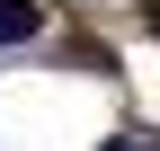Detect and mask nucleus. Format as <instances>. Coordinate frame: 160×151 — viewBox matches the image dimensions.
<instances>
[{"label":"nucleus","instance_id":"7ed1b4c3","mask_svg":"<svg viewBox=\"0 0 160 151\" xmlns=\"http://www.w3.org/2000/svg\"><path fill=\"white\" fill-rule=\"evenodd\" d=\"M98 151H133V134H116V142H98Z\"/></svg>","mask_w":160,"mask_h":151},{"label":"nucleus","instance_id":"f257e3e1","mask_svg":"<svg viewBox=\"0 0 160 151\" xmlns=\"http://www.w3.org/2000/svg\"><path fill=\"white\" fill-rule=\"evenodd\" d=\"M36 27H45V9H36V0H0V45H27Z\"/></svg>","mask_w":160,"mask_h":151},{"label":"nucleus","instance_id":"f03ea898","mask_svg":"<svg viewBox=\"0 0 160 151\" xmlns=\"http://www.w3.org/2000/svg\"><path fill=\"white\" fill-rule=\"evenodd\" d=\"M142 27H151V36H160V0H142Z\"/></svg>","mask_w":160,"mask_h":151}]
</instances>
